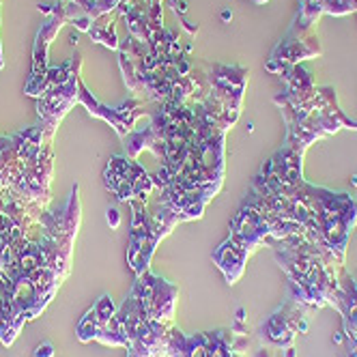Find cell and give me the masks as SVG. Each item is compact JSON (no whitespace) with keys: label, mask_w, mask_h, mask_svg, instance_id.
Returning <instances> with one entry per match:
<instances>
[{"label":"cell","mask_w":357,"mask_h":357,"mask_svg":"<svg viewBox=\"0 0 357 357\" xmlns=\"http://www.w3.org/2000/svg\"><path fill=\"white\" fill-rule=\"evenodd\" d=\"M80 65L82 56L75 52L69 63L50 67L45 89L37 101V114L41 121L39 130L47 138L54 136L63 116L80 101Z\"/></svg>","instance_id":"6da1fadb"},{"label":"cell","mask_w":357,"mask_h":357,"mask_svg":"<svg viewBox=\"0 0 357 357\" xmlns=\"http://www.w3.org/2000/svg\"><path fill=\"white\" fill-rule=\"evenodd\" d=\"M65 22H69V9L67 5L61 3L56 7H50L47 20L41 24V29L37 33L35 39V50H33V71H31V78L24 86V93L31 95V97H39L45 89L47 82V73H50V65H47V50L50 43L56 37V33L61 31V26Z\"/></svg>","instance_id":"7a4b0ae2"},{"label":"cell","mask_w":357,"mask_h":357,"mask_svg":"<svg viewBox=\"0 0 357 357\" xmlns=\"http://www.w3.org/2000/svg\"><path fill=\"white\" fill-rule=\"evenodd\" d=\"M80 104L86 106V110L93 114V116H99V119H104L108 121L119 136H125V132H130L132 130V125L136 121V116L140 114V104L138 101H127V104H123L121 108H106V106H101L99 101L93 97V93H89V89L82 84L80 80Z\"/></svg>","instance_id":"3957f363"},{"label":"cell","mask_w":357,"mask_h":357,"mask_svg":"<svg viewBox=\"0 0 357 357\" xmlns=\"http://www.w3.org/2000/svg\"><path fill=\"white\" fill-rule=\"evenodd\" d=\"M123 0H80V11H84L93 22L101 15H106L110 13L112 9L121 7Z\"/></svg>","instance_id":"277c9868"},{"label":"cell","mask_w":357,"mask_h":357,"mask_svg":"<svg viewBox=\"0 0 357 357\" xmlns=\"http://www.w3.org/2000/svg\"><path fill=\"white\" fill-rule=\"evenodd\" d=\"M95 43H104L112 50H119V39L114 33V24H93L91 31L86 33Z\"/></svg>","instance_id":"5b68a950"},{"label":"cell","mask_w":357,"mask_h":357,"mask_svg":"<svg viewBox=\"0 0 357 357\" xmlns=\"http://www.w3.org/2000/svg\"><path fill=\"white\" fill-rule=\"evenodd\" d=\"M97 334H99V319H97L95 310L91 308L78 325V340L91 342V340H97Z\"/></svg>","instance_id":"8992f818"},{"label":"cell","mask_w":357,"mask_h":357,"mask_svg":"<svg viewBox=\"0 0 357 357\" xmlns=\"http://www.w3.org/2000/svg\"><path fill=\"white\" fill-rule=\"evenodd\" d=\"M33 357H54V347L50 344V342H43V344L37 347V351H35Z\"/></svg>","instance_id":"52a82bcc"},{"label":"cell","mask_w":357,"mask_h":357,"mask_svg":"<svg viewBox=\"0 0 357 357\" xmlns=\"http://www.w3.org/2000/svg\"><path fill=\"white\" fill-rule=\"evenodd\" d=\"M119 222H121L119 211H116V209H110V211H108V224H110L112 228H116V226H119Z\"/></svg>","instance_id":"ba28073f"},{"label":"cell","mask_w":357,"mask_h":357,"mask_svg":"<svg viewBox=\"0 0 357 357\" xmlns=\"http://www.w3.org/2000/svg\"><path fill=\"white\" fill-rule=\"evenodd\" d=\"M5 67V63H3V52H0V69H3Z\"/></svg>","instance_id":"9c48e42d"},{"label":"cell","mask_w":357,"mask_h":357,"mask_svg":"<svg viewBox=\"0 0 357 357\" xmlns=\"http://www.w3.org/2000/svg\"><path fill=\"white\" fill-rule=\"evenodd\" d=\"M257 3H263V0H257Z\"/></svg>","instance_id":"30bf717a"}]
</instances>
